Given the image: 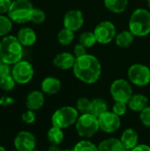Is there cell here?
<instances>
[{"label":"cell","mask_w":150,"mask_h":151,"mask_svg":"<svg viewBox=\"0 0 150 151\" xmlns=\"http://www.w3.org/2000/svg\"><path fill=\"white\" fill-rule=\"evenodd\" d=\"M72 71L79 81L86 84H94L102 75V65L95 56L86 54L76 58Z\"/></svg>","instance_id":"obj_1"},{"label":"cell","mask_w":150,"mask_h":151,"mask_svg":"<svg viewBox=\"0 0 150 151\" xmlns=\"http://www.w3.org/2000/svg\"><path fill=\"white\" fill-rule=\"evenodd\" d=\"M23 46L15 35H6L0 41V58L10 65L22 60Z\"/></svg>","instance_id":"obj_2"},{"label":"cell","mask_w":150,"mask_h":151,"mask_svg":"<svg viewBox=\"0 0 150 151\" xmlns=\"http://www.w3.org/2000/svg\"><path fill=\"white\" fill-rule=\"evenodd\" d=\"M129 30L135 37H144L150 34V12L145 8H137L131 14Z\"/></svg>","instance_id":"obj_3"},{"label":"cell","mask_w":150,"mask_h":151,"mask_svg":"<svg viewBox=\"0 0 150 151\" xmlns=\"http://www.w3.org/2000/svg\"><path fill=\"white\" fill-rule=\"evenodd\" d=\"M34 6L29 0H12L7 16L16 24H25L31 20Z\"/></svg>","instance_id":"obj_4"},{"label":"cell","mask_w":150,"mask_h":151,"mask_svg":"<svg viewBox=\"0 0 150 151\" xmlns=\"http://www.w3.org/2000/svg\"><path fill=\"white\" fill-rule=\"evenodd\" d=\"M79 111L72 106H63L56 110L51 116V124L61 129H66L76 124Z\"/></svg>","instance_id":"obj_5"},{"label":"cell","mask_w":150,"mask_h":151,"mask_svg":"<svg viewBox=\"0 0 150 151\" xmlns=\"http://www.w3.org/2000/svg\"><path fill=\"white\" fill-rule=\"evenodd\" d=\"M74 126L78 135L83 139L93 137L100 130L98 118L91 113L80 114Z\"/></svg>","instance_id":"obj_6"},{"label":"cell","mask_w":150,"mask_h":151,"mask_svg":"<svg viewBox=\"0 0 150 151\" xmlns=\"http://www.w3.org/2000/svg\"><path fill=\"white\" fill-rule=\"evenodd\" d=\"M110 93L115 102L128 103L133 95L131 82L125 79H117L111 84Z\"/></svg>","instance_id":"obj_7"},{"label":"cell","mask_w":150,"mask_h":151,"mask_svg":"<svg viewBox=\"0 0 150 151\" xmlns=\"http://www.w3.org/2000/svg\"><path fill=\"white\" fill-rule=\"evenodd\" d=\"M128 81L137 87H145L150 83V69L140 63L133 64L127 71Z\"/></svg>","instance_id":"obj_8"},{"label":"cell","mask_w":150,"mask_h":151,"mask_svg":"<svg viewBox=\"0 0 150 151\" xmlns=\"http://www.w3.org/2000/svg\"><path fill=\"white\" fill-rule=\"evenodd\" d=\"M11 75L17 84L25 85L33 80L34 69L30 62L27 60H20L12 65Z\"/></svg>","instance_id":"obj_9"},{"label":"cell","mask_w":150,"mask_h":151,"mask_svg":"<svg viewBox=\"0 0 150 151\" xmlns=\"http://www.w3.org/2000/svg\"><path fill=\"white\" fill-rule=\"evenodd\" d=\"M96 41L100 44H109L115 40L117 35V29L114 23L110 20L101 21L94 29Z\"/></svg>","instance_id":"obj_10"},{"label":"cell","mask_w":150,"mask_h":151,"mask_svg":"<svg viewBox=\"0 0 150 151\" xmlns=\"http://www.w3.org/2000/svg\"><path fill=\"white\" fill-rule=\"evenodd\" d=\"M100 130L106 134H113L121 127L120 117L116 115L112 111H107L98 117Z\"/></svg>","instance_id":"obj_11"},{"label":"cell","mask_w":150,"mask_h":151,"mask_svg":"<svg viewBox=\"0 0 150 151\" xmlns=\"http://www.w3.org/2000/svg\"><path fill=\"white\" fill-rule=\"evenodd\" d=\"M13 145L19 151H33L36 147V139L31 132L21 131L15 136Z\"/></svg>","instance_id":"obj_12"},{"label":"cell","mask_w":150,"mask_h":151,"mask_svg":"<svg viewBox=\"0 0 150 151\" xmlns=\"http://www.w3.org/2000/svg\"><path fill=\"white\" fill-rule=\"evenodd\" d=\"M63 24L64 27L72 32L80 30L84 25V15L82 12L78 9L68 11L64 16Z\"/></svg>","instance_id":"obj_13"},{"label":"cell","mask_w":150,"mask_h":151,"mask_svg":"<svg viewBox=\"0 0 150 151\" xmlns=\"http://www.w3.org/2000/svg\"><path fill=\"white\" fill-rule=\"evenodd\" d=\"M76 61V57L73 53L61 52L56 55L53 59V65L60 70H70L72 69Z\"/></svg>","instance_id":"obj_14"},{"label":"cell","mask_w":150,"mask_h":151,"mask_svg":"<svg viewBox=\"0 0 150 151\" xmlns=\"http://www.w3.org/2000/svg\"><path fill=\"white\" fill-rule=\"evenodd\" d=\"M45 103L44 93L41 90L31 91L26 98V106L27 110L37 111L42 108Z\"/></svg>","instance_id":"obj_15"},{"label":"cell","mask_w":150,"mask_h":151,"mask_svg":"<svg viewBox=\"0 0 150 151\" xmlns=\"http://www.w3.org/2000/svg\"><path fill=\"white\" fill-rule=\"evenodd\" d=\"M16 36L23 47H31L36 42L37 40L36 33L33 28L28 27H21L18 31Z\"/></svg>","instance_id":"obj_16"},{"label":"cell","mask_w":150,"mask_h":151,"mask_svg":"<svg viewBox=\"0 0 150 151\" xmlns=\"http://www.w3.org/2000/svg\"><path fill=\"white\" fill-rule=\"evenodd\" d=\"M119 139L126 150H132L139 144V134L133 128H126L124 130Z\"/></svg>","instance_id":"obj_17"},{"label":"cell","mask_w":150,"mask_h":151,"mask_svg":"<svg viewBox=\"0 0 150 151\" xmlns=\"http://www.w3.org/2000/svg\"><path fill=\"white\" fill-rule=\"evenodd\" d=\"M61 81L54 76L45 77L41 82V90L47 95H56L61 89Z\"/></svg>","instance_id":"obj_18"},{"label":"cell","mask_w":150,"mask_h":151,"mask_svg":"<svg viewBox=\"0 0 150 151\" xmlns=\"http://www.w3.org/2000/svg\"><path fill=\"white\" fill-rule=\"evenodd\" d=\"M128 109L134 112H141L149 106V98L143 94H133L127 103Z\"/></svg>","instance_id":"obj_19"},{"label":"cell","mask_w":150,"mask_h":151,"mask_svg":"<svg viewBox=\"0 0 150 151\" xmlns=\"http://www.w3.org/2000/svg\"><path fill=\"white\" fill-rule=\"evenodd\" d=\"M99 151H124L125 148L120 139L111 137L102 141L98 144Z\"/></svg>","instance_id":"obj_20"},{"label":"cell","mask_w":150,"mask_h":151,"mask_svg":"<svg viewBox=\"0 0 150 151\" xmlns=\"http://www.w3.org/2000/svg\"><path fill=\"white\" fill-rule=\"evenodd\" d=\"M134 35L128 29V30H124L118 34H117L116 37H115V42L117 44V46H118L119 48H128L130 47L133 41H134Z\"/></svg>","instance_id":"obj_21"},{"label":"cell","mask_w":150,"mask_h":151,"mask_svg":"<svg viewBox=\"0 0 150 151\" xmlns=\"http://www.w3.org/2000/svg\"><path fill=\"white\" fill-rule=\"evenodd\" d=\"M107 10L114 13H122L128 7V0H103Z\"/></svg>","instance_id":"obj_22"},{"label":"cell","mask_w":150,"mask_h":151,"mask_svg":"<svg viewBox=\"0 0 150 151\" xmlns=\"http://www.w3.org/2000/svg\"><path fill=\"white\" fill-rule=\"evenodd\" d=\"M107 111H109V106L107 102L103 98L96 97L91 100V108H90L91 114L98 118Z\"/></svg>","instance_id":"obj_23"},{"label":"cell","mask_w":150,"mask_h":151,"mask_svg":"<svg viewBox=\"0 0 150 151\" xmlns=\"http://www.w3.org/2000/svg\"><path fill=\"white\" fill-rule=\"evenodd\" d=\"M47 139L50 144L60 145L65 139V134L63 129L52 126L47 132Z\"/></svg>","instance_id":"obj_24"},{"label":"cell","mask_w":150,"mask_h":151,"mask_svg":"<svg viewBox=\"0 0 150 151\" xmlns=\"http://www.w3.org/2000/svg\"><path fill=\"white\" fill-rule=\"evenodd\" d=\"M74 40V32L64 27L57 34V41L63 46L70 45Z\"/></svg>","instance_id":"obj_25"},{"label":"cell","mask_w":150,"mask_h":151,"mask_svg":"<svg viewBox=\"0 0 150 151\" xmlns=\"http://www.w3.org/2000/svg\"><path fill=\"white\" fill-rule=\"evenodd\" d=\"M11 19L4 14H0V37H4L9 35L12 29Z\"/></svg>","instance_id":"obj_26"},{"label":"cell","mask_w":150,"mask_h":151,"mask_svg":"<svg viewBox=\"0 0 150 151\" xmlns=\"http://www.w3.org/2000/svg\"><path fill=\"white\" fill-rule=\"evenodd\" d=\"M79 42L81 43L82 45H84L88 49V48L93 47L95 43H97V41H96V38H95L94 32L86 31V32H83L80 35Z\"/></svg>","instance_id":"obj_27"},{"label":"cell","mask_w":150,"mask_h":151,"mask_svg":"<svg viewBox=\"0 0 150 151\" xmlns=\"http://www.w3.org/2000/svg\"><path fill=\"white\" fill-rule=\"evenodd\" d=\"M73 151H99L98 145H95L94 142L89 141L88 139H83L78 142L73 149Z\"/></svg>","instance_id":"obj_28"},{"label":"cell","mask_w":150,"mask_h":151,"mask_svg":"<svg viewBox=\"0 0 150 151\" xmlns=\"http://www.w3.org/2000/svg\"><path fill=\"white\" fill-rule=\"evenodd\" d=\"M75 108L77 109L80 114L90 113L91 100H89L88 97H80L76 102Z\"/></svg>","instance_id":"obj_29"},{"label":"cell","mask_w":150,"mask_h":151,"mask_svg":"<svg viewBox=\"0 0 150 151\" xmlns=\"http://www.w3.org/2000/svg\"><path fill=\"white\" fill-rule=\"evenodd\" d=\"M16 84L17 83L11 74L0 79V88L4 92H10L13 90Z\"/></svg>","instance_id":"obj_30"},{"label":"cell","mask_w":150,"mask_h":151,"mask_svg":"<svg viewBox=\"0 0 150 151\" xmlns=\"http://www.w3.org/2000/svg\"><path fill=\"white\" fill-rule=\"evenodd\" d=\"M45 19H46V14L44 11L39 8H34L30 21L33 22L34 24L40 25V24H42L45 21Z\"/></svg>","instance_id":"obj_31"},{"label":"cell","mask_w":150,"mask_h":151,"mask_svg":"<svg viewBox=\"0 0 150 151\" xmlns=\"http://www.w3.org/2000/svg\"><path fill=\"white\" fill-rule=\"evenodd\" d=\"M128 109V105L126 103H123V102H115V104L112 106V111L118 115V117H122L124 116Z\"/></svg>","instance_id":"obj_32"},{"label":"cell","mask_w":150,"mask_h":151,"mask_svg":"<svg viewBox=\"0 0 150 151\" xmlns=\"http://www.w3.org/2000/svg\"><path fill=\"white\" fill-rule=\"evenodd\" d=\"M140 120L141 122V124L150 128V106H147L144 110H142L140 112Z\"/></svg>","instance_id":"obj_33"},{"label":"cell","mask_w":150,"mask_h":151,"mask_svg":"<svg viewBox=\"0 0 150 151\" xmlns=\"http://www.w3.org/2000/svg\"><path fill=\"white\" fill-rule=\"evenodd\" d=\"M21 119L25 124H27V125H31V124L34 123V121L36 119L35 111H31V110H27V111H24L21 115Z\"/></svg>","instance_id":"obj_34"},{"label":"cell","mask_w":150,"mask_h":151,"mask_svg":"<svg viewBox=\"0 0 150 151\" xmlns=\"http://www.w3.org/2000/svg\"><path fill=\"white\" fill-rule=\"evenodd\" d=\"M86 54H88L87 53V48L84 45H82L81 43L78 42L73 48V55L76 57V58H80Z\"/></svg>","instance_id":"obj_35"},{"label":"cell","mask_w":150,"mask_h":151,"mask_svg":"<svg viewBox=\"0 0 150 151\" xmlns=\"http://www.w3.org/2000/svg\"><path fill=\"white\" fill-rule=\"evenodd\" d=\"M11 74V67L10 65L5 64V63H2L0 64V79Z\"/></svg>","instance_id":"obj_36"},{"label":"cell","mask_w":150,"mask_h":151,"mask_svg":"<svg viewBox=\"0 0 150 151\" xmlns=\"http://www.w3.org/2000/svg\"><path fill=\"white\" fill-rule=\"evenodd\" d=\"M15 103V99L10 96H2L0 97V106L6 107Z\"/></svg>","instance_id":"obj_37"},{"label":"cell","mask_w":150,"mask_h":151,"mask_svg":"<svg viewBox=\"0 0 150 151\" xmlns=\"http://www.w3.org/2000/svg\"><path fill=\"white\" fill-rule=\"evenodd\" d=\"M12 0H0V14L7 13Z\"/></svg>","instance_id":"obj_38"},{"label":"cell","mask_w":150,"mask_h":151,"mask_svg":"<svg viewBox=\"0 0 150 151\" xmlns=\"http://www.w3.org/2000/svg\"><path fill=\"white\" fill-rule=\"evenodd\" d=\"M132 151H150V146L147 144H138Z\"/></svg>","instance_id":"obj_39"},{"label":"cell","mask_w":150,"mask_h":151,"mask_svg":"<svg viewBox=\"0 0 150 151\" xmlns=\"http://www.w3.org/2000/svg\"><path fill=\"white\" fill-rule=\"evenodd\" d=\"M48 151H61V149L58 145L56 144H50V146L48 148Z\"/></svg>","instance_id":"obj_40"},{"label":"cell","mask_w":150,"mask_h":151,"mask_svg":"<svg viewBox=\"0 0 150 151\" xmlns=\"http://www.w3.org/2000/svg\"><path fill=\"white\" fill-rule=\"evenodd\" d=\"M0 151H7L5 150V148L4 147H3L2 145H0Z\"/></svg>","instance_id":"obj_41"},{"label":"cell","mask_w":150,"mask_h":151,"mask_svg":"<svg viewBox=\"0 0 150 151\" xmlns=\"http://www.w3.org/2000/svg\"><path fill=\"white\" fill-rule=\"evenodd\" d=\"M147 4H148V6L150 8V0H147Z\"/></svg>","instance_id":"obj_42"},{"label":"cell","mask_w":150,"mask_h":151,"mask_svg":"<svg viewBox=\"0 0 150 151\" xmlns=\"http://www.w3.org/2000/svg\"><path fill=\"white\" fill-rule=\"evenodd\" d=\"M61 151H73V150H68V149H67V150H61Z\"/></svg>","instance_id":"obj_43"},{"label":"cell","mask_w":150,"mask_h":151,"mask_svg":"<svg viewBox=\"0 0 150 151\" xmlns=\"http://www.w3.org/2000/svg\"><path fill=\"white\" fill-rule=\"evenodd\" d=\"M3 63V61H2V59H1V58H0V64H2Z\"/></svg>","instance_id":"obj_44"},{"label":"cell","mask_w":150,"mask_h":151,"mask_svg":"<svg viewBox=\"0 0 150 151\" xmlns=\"http://www.w3.org/2000/svg\"><path fill=\"white\" fill-rule=\"evenodd\" d=\"M124 151H132V150H126V149H125V150Z\"/></svg>","instance_id":"obj_45"},{"label":"cell","mask_w":150,"mask_h":151,"mask_svg":"<svg viewBox=\"0 0 150 151\" xmlns=\"http://www.w3.org/2000/svg\"><path fill=\"white\" fill-rule=\"evenodd\" d=\"M33 151H39V150H37L36 149H34V150H33Z\"/></svg>","instance_id":"obj_46"},{"label":"cell","mask_w":150,"mask_h":151,"mask_svg":"<svg viewBox=\"0 0 150 151\" xmlns=\"http://www.w3.org/2000/svg\"><path fill=\"white\" fill-rule=\"evenodd\" d=\"M12 151H19V150H12Z\"/></svg>","instance_id":"obj_47"},{"label":"cell","mask_w":150,"mask_h":151,"mask_svg":"<svg viewBox=\"0 0 150 151\" xmlns=\"http://www.w3.org/2000/svg\"><path fill=\"white\" fill-rule=\"evenodd\" d=\"M0 138H1V134H0Z\"/></svg>","instance_id":"obj_48"}]
</instances>
